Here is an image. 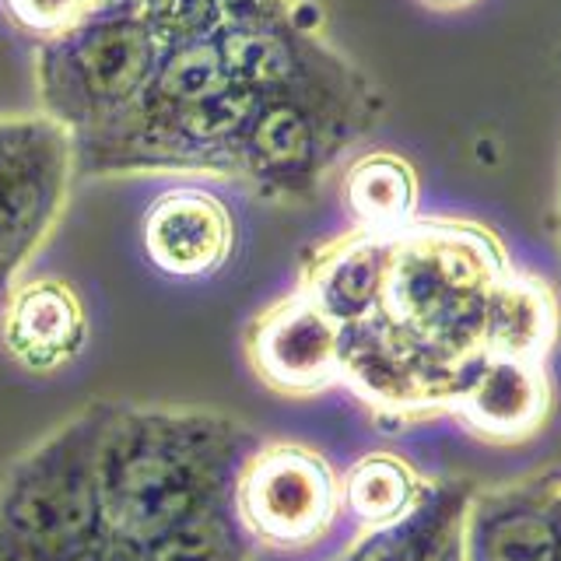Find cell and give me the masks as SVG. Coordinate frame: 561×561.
I'll use <instances>...</instances> for the list:
<instances>
[{"instance_id": "7", "label": "cell", "mask_w": 561, "mask_h": 561, "mask_svg": "<svg viewBox=\"0 0 561 561\" xmlns=\"http://www.w3.org/2000/svg\"><path fill=\"white\" fill-rule=\"evenodd\" d=\"M232 215L201 190H172L145 218V250L158 271L172 277H204L232 253Z\"/></svg>"}, {"instance_id": "14", "label": "cell", "mask_w": 561, "mask_h": 561, "mask_svg": "<svg viewBox=\"0 0 561 561\" xmlns=\"http://www.w3.org/2000/svg\"><path fill=\"white\" fill-rule=\"evenodd\" d=\"M417 197L414 169L397 154L376 151L351 165L344 180V201L365 232L390 236L408 225Z\"/></svg>"}, {"instance_id": "23", "label": "cell", "mask_w": 561, "mask_h": 561, "mask_svg": "<svg viewBox=\"0 0 561 561\" xmlns=\"http://www.w3.org/2000/svg\"><path fill=\"white\" fill-rule=\"evenodd\" d=\"M11 4L28 25H57L81 8V0H11Z\"/></svg>"}, {"instance_id": "27", "label": "cell", "mask_w": 561, "mask_h": 561, "mask_svg": "<svg viewBox=\"0 0 561 561\" xmlns=\"http://www.w3.org/2000/svg\"><path fill=\"white\" fill-rule=\"evenodd\" d=\"M558 530H561V523H558ZM558 561H561V551H558Z\"/></svg>"}, {"instance_id": "16", "label": "cell", "mask_w": 561, "mask_h": 561, "mask_svg": "<svg viewBox=\"0 0 561 561\" xmlns=\"http://www.w3.org/2000/svg\"><path fill=\"white\" fill-rule=\"evenodd\" d=\"M421 488L414 470L393 453H368L347 470L341 499L347 502L351 516H355L365 530L386 526L400 519L417 502Z\"/></svg>"}, {"instance_id": "11", "label": "cell", "mask_w": 561, "mask_h": 561, "mask_svg": "<svg viewBox=\"0 0 561 561\" xmlns=\"http://www.w3.org/2000/svg\"><path fill=\"white\" fill-rule=\"evenodd\" d=\"M558 309L551 291L534 277L505 274L484 306L481 358L537 362L554 341Z\"/></svg>"}, {"instance_id": "10", "label": "cell", "mask_w": 561, "mask_h": 561, "mask_svg": "<svg viewBox=\"0 0 561 561\" xmlns=\"http://www.w3.org/2000/svg\"><path fill=\"white\" fill-rule=\"evenodd\" d=\"M390 236L368 232L358 239H347L316 260V267L309 271L306 280V295L330 320L351 327L376 312Z\"/></svg>"}, {"instance_id": "21", "label": "cell", "mask_w": 561, "mask_h": 561, "mask_svg": "<svg viewBox=\"0 0 561 561\" xmlns=\"http://www.w3.org/2000/svg\"><path fill=\"white\" fill-rule=\"evenodd\" d=\"M250 113V95L239 92H221L215 99L180 105V127L193 137H221L232 127H239V119Z\"/></svg>"}, {"instance_id": "13", "label": "cell", "mask_w": 561, "mask_h": 561, "mask_svg": "<svg viewBox=\"0 0 561 561\" xmlns=\"http://www.w3.org/2000/svg\"><path fill=\"white\" fill-rule=\"evenodd\" d=\"M460 523L456 502L443 491H421L400 519L365 530L341 561H435Z\"/></svg>"}, {"instance_id": "25", "label": "cell", "mask_w": 561, "mask_h": 561, "mask_svg": "<svg viewBox=\"0 0 561 561\" xmlns=\"http://www.w3.org/2000/svg\"><path fill=\"white\" fill-rule=\"evenodd\" d=\"M435 561H463V523H456V530L443 543V551L435 554Z\"/></svg>"}, {"instance_id": "24", "label": "cell", "mask_w": 561, "mask_h": 561, "mask_svg": "<svg viewBox=\"0 0 561 561\" xmlns=\"http://www.w3.org/2000/svg\"><path fill=\"white\" fill-rule=\"evenodd\" d=\"M84 561H145L140 558V551L134 548V543H127V540H119V537H105L102 540V548L92 554V558H84Z\"/></svg>"}, {"instance_id": "3", "label": "cell", "mask_w": 561, "mask_h": 561, "mask_svg": "<svg viewBox=\"0 0 561 561\" xmlns=\"http://www.w3.org/2000/svg\"><path fill=\"white\" fill-rule=\"evenodd\" d=\"M105 400H88L0 470V561H84L110 537L95 488Z\"/></svg>"}, {"instance_id": "6", "label": "cell", "mask_w": 561, "mask_h": 561, "mask_svg": "<svg viewBox=\"0 0 561 561\" xmlns=\"http://www.w3.org/2000/svg\"><path fill=\"white\" fill-rule=\"evenodd\" d=\"M60 204V158L49 134L32 127H0V288L49 232Z\"/></svg>"}, {"instance_id": "28", "label": "cell", "mask_w": 561, "mask_h": 561, "mask_svg": "<svg viewBox=\"0 0 561 561\" xmlns=\"http://www.w3.org/2000/svg\"><path fill=\"white\" fill-rule=\"evenodd\" d=\"M0 298H4V288H0Z\"/></svg>"}, {"instance_id": "22", "label": "cell", "mask_w": 561, "mask_h": 561, "mask_svg": "<svg viewBox=\"0 0 561 561\" xmlns=\"http://www.w3.org/2000/svg\"><path fill=\"white\" fill-rule=\"evenodd\" d=\"M215 0H148V25L162 39H186L207 25Z\"/></svg>"}, {"instance_id": "26", "label": "cell", "mask_w": 561, "mask_h": 561, "mask_svg": "<svg viewBox=\"0 0 561 561\" xmlns=\"http://www.w3.org/2000/svg\"><path fill=\"white\" fill-rule=\"evenodd\" d=\"M421 4L438 8V11H460V8H470L473 0H421Z\"/></svg>"}, {"instance_id": "1", "label": "cell", "mask_w": 561, "mask_h": 561, "mask_svg": "<svg viewBox=\"0 0 561 561\" xmlns=\"http://www.w3.org/2000/svg\"><path fill=\"white\" fill-rule=\"evenodd\" d=\"M256 446L250 421L215 408L105 400L95 443L105 530L140 548L175 523L232 505L239 467Z\"/></svg>"}, {"instance_id": "19", "label": "cell", "mask_w": 561, "mask_h": 561, "mask_svg": "<svg viewBox=\"0 0 561 561\" xmlns=\"http://www.w3.org/2000/svg\"><path fill=\"white\" fill-rule=\"evenodd\" d=\"M228 81L232 78H228L218 46H186L158 75V92L175 105H193L228 92L232 88Z\"/></svg>"}, {"instance_id": "17", "label": "cell", "mask_w": 561, "mask_h": 561, "mask_svg": "<svg viewBox=\"0 0 561 561\" xmlns=\"http://www.w3.org/2000/svg\"><path fill=\"white\" fill-rule=\"evenodd\" d=\"M558 519L530 508L491 519L478 540V561H558Z\"/></svg>"}, {"instance_id": "18", "label": "cell", "mask_w": 561, "mask_h": 561, "mask_svg": "<svg viewBox=\"0 0 561 561\" xmlns=\"http://www.w3.org/2000/svg\"><path fill=\"white\" fill-rule=\"evenodd\" d=\"M253 151L263 169L271 172H295L309 165L312 154V127L309 119L291 110V105H271L260 113L253 127Z\"/></svg>"}, {"instance_id": "15", "label": "cell", "mask_w": 561, "mask_h": 561, "mask_svg": "<svg viewBox=\"0 0 561 561\" xmlns=\"http://www.w3.org/2000/svg\"><path fill=\"white\" fill-rule=\"evenodd\" d=\"M253 548L256 543L245 537L236 508L218 505L169 526L137 551L145 561H253Z\"/></svg>"}, {"instance_id": "20", "label": "cell", "mask_w": 561, "mask_h": 561, "mask_svg": "<svg viewBox=\"0 0 561 561\" xmlns=\"http://www.w3.org/2000/svg\"><path fill=\"white\" fill-rule=\"evenodd\" d=\"M228 78L242 84H280L291 75V53L271 32H232L218 46Z\"/></svg>"}, {"instance_id": "4", "label": "cell", "mask_w": 561, "mask_h": 561, "mask_svg": "<svg viewBox=\"0 0 561 561\" xmlns=\"http://www.w3.org/2000/svg\"><path fill=\"white\" fill-rule=\"evenodd\" d=\"M232 508L256 548L306 551L337 519L341 484L316 449L291 438H260L239 467Z\"/></svg>"}, {"instance_id": "12", "label": "cell", "mask_w": 561, "mask_h": 561, "mask_svg": "<svg viewBox=\"0 0 561 561\" xmlns=\"http://www.w3.org/2000/svg\"><path fill=\"white\" fill-rule=\"evenodd\" d=\"M154 60L151 32L137 22H110L84 35L75 49L78 75L88 95L113 102L140 88Z\"/></svg>"}, {"instance_id": "5", "label": "cell", "mask_w": 561, "mask_h": 561, "mask_svg": "<svg viewBox=\"0 0 561 561\" xmlns=\"http://www.w3.org/2000/svg\"><path fill=\"white\" fill-rule=\"evenodd\" d=\"M341 323L291 295L271 306L245 333V362L263 386L288 397H309L341 382Z\"/></svg>"}, {"instance_id": "8", "label": "cell", "mask_w": 561, "mask_h": 561, "mask_svg": "<svg viewBox=\"0 0 561 561\" xmlns=\"http://www.w3.org/2000/svg\"><path fill=\"white\" fill-rule=\"evenodd\" d=\"M0 337L25 373L49 376L81 355L88 320L64 280H32L8 295Z\"/></svg>"}, {"instance_id": "2", "label": "cell", "mask_w": 561, "mask_h": 561, "mask_svg": "<svg viewBox=\"0 0 561 561\" xmlns=\"http://www.w3.org/2000/svg\"><path fill=\"white\" fill-rule=\"evenodd\" d=\"M508 263L484 228L428 221L386 245L376 316L446 368L481 358L484 306Z\"/></svg>"}, {"instance_id": "9", "label": "cell", "mask_w": 561, "mask_h": 561, "mask_svg": "<svg viewBox=\"0 0 561 561\" xmlns=\"http://www.w3.org/2000/svg\"><path fill=\"white\" fill-rule=\"evenodd\" d=\"M456 408L484 435H526L548 408V386L537 362L478 358V373L456 386Z\"/></svg>"}]
</instances>
